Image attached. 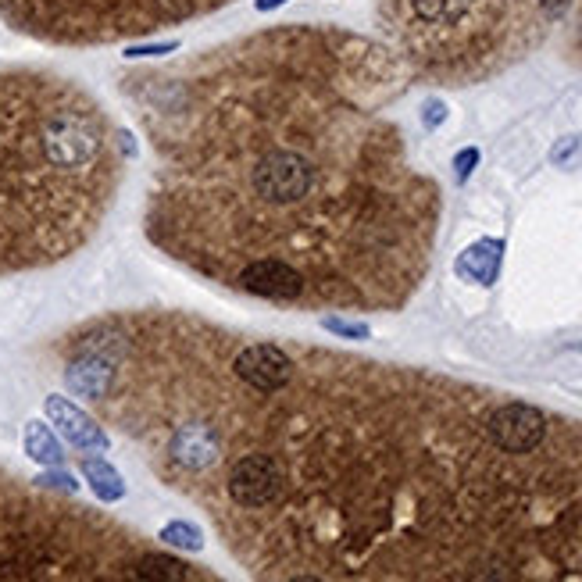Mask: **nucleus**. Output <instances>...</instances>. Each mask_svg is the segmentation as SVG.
Listing matches in <instances>:
<instances>
[{"label": "nucleus", "mask_w": 582, "mask_h": 582, "mask_svg": "<svg viewBox=\"0 0 582 582\" xmlns=\"http://www.w3.org/2000/svg\"><path fill=\"white\" fill-rule=\"evenodd\" d=\"M43 408H47V418L58 425V433L65 436L72 447H79V450H104L108 447V433H104V429H100L83 408H75L68 397H47Z\"/></svg>", "instance_id": "obj_7"}, {"label": "nucleus", "mask_w": 582, "mask_h": 582, "mask_svg": "<svg viewBox=\"0 0 582 582\" xmlns=\"http://www.w3.org/2000/svg\"><path fill=\"white\" fill-rule=\"evenodd\" d=\"M168 458L175 461L179 468H204L218 458V436L211 425H200V422H190V425H179L168 443Z\"/></svg>", "instance_id": "obj_8"}, {"label": "nucleus", "mask_w": 582, "mask_h": 582, "mask_svg": "<svg viewBox=\"0 0 582 582\" xmlns=\"http://www.w3.org/2000/svg\"><path fill=\"white\" fill-rule=\"evenodd\" d=\"M225 493L243 511L268 508L283 493V468L268 454H243L225 475Z\"/></svg>", "instance_id": "obj_2"}, {"label": "nucleus", "mask_w": 582, "mask_h": 582, "mask_svg": "<svg viewBox=\"0 0 582 582\" xmlns=\"http://www.w3.org/2000/svg\"><path fill=\"white\" fill-rule=\"evenodd\" d=\"M579 158H582V136H565L558 147L550 150V161H554V165H561V168L575 165Z\"/></svg>", "instance_id": "obj_17"}, {"label": "nucleus", "mask_w": 582, "mask_h": 582, "mask_svg": "<svg viewBox=\"0 0 582 582\" xmlns=\"http://www.w3.org/2000/svg\"><path fill=\"white\" fill-rule=\"evenodd\" d=\"M233 372L240 383H247L258 393H279L293 379V361L283 347L275 343H250L233 361Z\"/></svg>", "instance_id": "obj_5"}, {"label": "nucleus", "mask_w": 582, "mask_h": 582, "mask_svg": "<svg viewBox=\"0 0 582 582\" xmlns=\"http://www.w3.org/2000/svg\"><path fill=\"white\" fill-rule=\"evenodd\" d=\"M136 579H190V565H183V561L175 558H161V554H150V558H143L140 565L133 568Z\"/></svg>", "instance_id": "obj_14"}, {"label": "nucleus", "mask_w": 582, "mask_h": 582, "mask_svg": "<svg viewBox=\"0 0 582 582\" xmlns=\"http://www.w3.org/2000/svg\"><path fill=\"white\" fill-rule=\"evenodd\" d=\"M322 329L340 336V340H368V336H372V329H368L365 322H350V318H340V315L322 318Z\"/></svg>", "instance_id": "obj_16"}, {"label": "nucleus", "mask_w": 582, "mask_h": 582, "mask_svg": "<svg viewBox=\"0 0 582 582\" xmlns=\"http://www.w3.org/2000/svg\"><path fill=\"white\" fill-rule=\"evenodd\" d=\"M40 486H47V490H65V493H75L79 490V483H75L72 475L68 472H61V465L58 468H50V472H43L40 479H36Z\"/></svg>", "instance_id": "obj_19"}, {"label": "nucleus", "mask_w": 582, "mask_h": 582, "mask_svg": "<svg viewBox=\"0 0 582 582\" xmlns=\"http://www.w3.org/2000/svg\"><path fill=\"white\" fill-rule=\"evenodd\" d=\"M283 4H290V0H254V8L265 15V11H275V8H283Z\"/></svg>", "instance_id": "obj_22"}, {"label": "nucleus", "mask_w": 582, "mask_h": 582, "mask_svg": "<svg viewBox=\"0 0 582 582\" xmlns=\"http://www.w3.org/2000/svg\"><path fill=\"white\" fill-rule=\"evenodd\" d=\"M158 540L165 543V547H175V550H204V533H200L193 522H168L165 529L158 533Z\"/></svg>", "instance_id": "obj_15"}, {"label": "nucleus", "mask_w": 582, "mask_h": 582, "mask_svg": "<svg viewBox=\"0 0 582 582\" xmlns=\"http://www.w3.org/2000/svg\"><path fill=\"white\" fill-rule=\"evenodd\" d=\"M83 475H86V483H90V490L97 493V500H104V504H115V500L125 497L122 475H118L115 465H108L104 458H83Z\"/></svg>", "instance_id": "obj_12"}, {"label": "nucleus", "mask_w": 582, "mask_h": 582, "mask_svg": "<svg viewBox=\"0 0 582 582\" xmlns=\"http://www.w3.org/2000/svg\"><path fill=\"white\" fill-rule=\"evenodd\" d=\"M25 454H29L36 465H47V468L65 465V450H61L58 436L50 433V425H43V422L25 425Z\"/></svg>", "instance_id": "obj_11"}, {"label": "nucleus", "mask_w": 582, "mask_h": 582, "mask_svg": "<svg viewBox=\"0 0 582 582\" xmlns=\"http://www.w3.org/2000/svg\"><path fill=\"white\" fill-rule=\"evenodd\" d=\"M111 383H115V368H111V361L104 354H83V358L65 368V386L75 397L104 400Z\"/></svg>", "instance_id": "obj_10"}, {"label": "nucleus", "mask_w": 582, "mask_h": 582, "mask_svg": "<svg viewBox=\"0 0 582 582\" xmlns=\"http://www.w3.org/2000/svg\"><path fill=\"white\" fill-rule=\"evenodd\" d=\"M475 165H479V150L475 147H465L454 154V179L458 183H468V175L475 172Z\"/></svg>", "instance_id": "obj_20"}, {"label": "nucleus", "mask_w": 582, "mask_h": 582, "mask_svg": "<svg viewBox=\"0 0 582 582\" xmlns=\"http://www.w3.org/2000/svg\"><path fill=\"white\" fill-rule=\"evenodd\" d=\"M250 186L268 204L290 208L315 190V168H311V161L300 158L297 150H275L258 161V168H250Z\"/></svg>", "instance_id": "obj_1"}, {"label": "nucleus", "mask_w": 582, "mask_h": 582, "mask_svg": "<svg viewBox=\"0 0 582 582\" xmlns=\"http://www.w3.org/2000/svg\"><path fill=\"white\" fill-rule=\"evenodd\" d=\"M472 4L475 0H411V11L425 25H458Z\"/></svg>", "instance_id": "obj_13"}, {"label": "nucleus", "mask_w": 582, "mask_h": 582, "mask_svg": "<svg viewBox=\"0 0 582 582\" xmlns=\"http://www.w3.org/2000/svg\"><path fill=\"white\" fill-rule=\"evenodd\" d=\"M179 50V40H165V43H136V47L125 50V58H165V54H175Z\"/></svg>", "instance_id": "obj_18"}, {"label": "nucleus", "mask_w": 582, "mask_h": 582, "mask_svg": "<svg viewBox=\"0 0 582 582\" xmlns=\"http://www.w3.org/2000/svg\"><path fill=\"white\" fill-rule=\"evenodd\" d=\"M236 283L247 293L265 297V300H297V297H304V286H308L304 283V275H300L286 258H254L240 275H236Z\"/></svg>", "instance_id": "obj_6"}, {"label": "nucleus", "mask_w": 582, "mask_h": 582, "mask_svg": "<svg viewBox=\"0 0 582 582\" xmlns=\"http://www.w3.org/2000/svg\"><path fill=\"white\" fill-rule=\"evenodd\" d=\"M443 122H447V104L440 97H429L422 104V125L425 129H440Z\"/></svg>", "instance_id": "obj_21"}, {"label": "nucleus", "mask_w": 582, "mask_h": 582, "mask_svg": "<svg viewBox=\"0 0 582 582\" xmlns=\"http://www.w3.org/2000/svg\"><path fill=\"white\" fill-rule=\"evenodd\" d=\"M97 129L90 118L72 115V111H58L43 125V154L54 168H83L97 158Z\"/></svg>", "instance_id": "obj_3"}, {"label": "nucleus", "mask_w": 582, "mask_h": 582, "mask_svg": "<svg viewBox=\"0 0 582 582\" xmlns=\"http://www.w3.org/2000/svg\"><path fill=\"white\" fill-rule=\"evenodd\" d=\"M490 440L508 454H529L543 443L547 436V418L533 404H504L490 415L486 422Z\"/></svg>", "instance_id": "obj_4"}, {"label": "nucleus", "mask_w": 582, "mask_h": 582, "mask_svg": "<svg viewBox=\"0 0 582 582\" xmlns=\"http://www.w3.org/2000/svg\"><path fill=\"white\" fill-rule=\"evenodd\" d=\"M500 265H504V240L486 236V240H475L472 247L461 250L454 272L472 286H493L500 275Z\"/></svg>", "instance_id": "obj_9"}]
</instances>
